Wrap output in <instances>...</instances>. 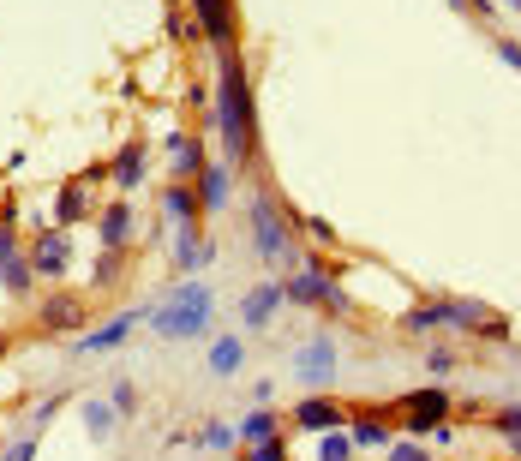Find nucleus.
I'll list each match as a JSON object with an SVG mask.
<instances>
[{
    "label": "nucleus",
    "instance_id": "a878e982",
    "mask_svg": "<svg viewBox=\"0 0 521 461\" xmlns=\"http://www.w3.org/2000/svg\"><path fill=\"white\" fill-rule=\"evenodd\" d=\"M246 461H288V444H282V432L276 438H264V444H252V456Z\"/></svg>",
    "mask_w": 521,
    "mask_h": 461
},
{
    "label": "nucleus",
    "instance_id": "b1692460",
    "mask_svg": "<svg viewBox=\"0 0 521 461\" xmlns=\"http://www.w3.org/2000/svg\"><path fill=\"white\" fill-rule=\"evenodd\" d=\"M318 461H354V438H342V432H324V444H318Z\"/></svg>",
    "mask_w": 521,
    "mask_h": 461
},
{
    "label": "nucleus",
    "instance_id": "9d476101",
    "mask_svg": "<svg viewBox=\"0 0 521 461\" xmlns=\"http://www.w3.org/2000/svg\"><path fill=\"white\" fill-rule=\"evenodd\" d=\"M144 162H150V150H144V138H126V144H120V156L108 162V180H114L120 192H132V186L144 180Z\"/></svg>",
    "mask_w": 521,
    "mask_h": 461
},
{
    "label": "nucleus",
    "instance_id": "412c9836",
    "mask_svg": "<svg viewBox=\"0 0 521 461\" xmlns=\"http://www.w3.org/2000/svg\"><path fill=\"white\" fill-rule=\"evenodd\" d=\"M276 432H282V420H276L270 408H258L252 420H240V432H234V438H240V444L252 450V444H264V438H276Z\"/></svg>",
    "mask_w": 521,
    "mask_h": 461
},
{
    "label": "nucleus",
    "instance_id": "6ab92c4d",
    "mask_svg": "<svg viewBox=\"0 0 521 461\" xmlns=\"http://www.w3.org/2000/svg\"><path fill=\"white\" fill-rule=\"evenodd\" d=\"M330 366H336V348H330V342L300 348V372H306V384H324V378H330Z\"/></svg>",
    "mask_w": 521,
    "mask_h": 461
},
{
    "label": "nucleus",
    "instance_id": "f8f14e48",
    "mask_svg": "<svg viewBox=\"0 0 521 461\" xmlns=\"http://www.w3.org/2000/svg\"><path fill=\"white\" fill-rule=\"evenodd\" d=\"M288 294H282V282H270V288H252L246 294V306H240V318H246V330H258V324H270V312L282 306Z\"/></svg>",
    "mask_w": 521,
    "mask_h": 461
},
{
    "label": "nucleus",
    "instance_id": "7c9ffc66",
    "mask_svg": "<svg viewBox=\"0 0 521 461\" xmlns=\"http://www.w3.org/2000/svg\"><path fill=\"white\" fill-rule=\"evenodd\" d=\"M108 402H114L120 414H132V408H138V396H132V384H114V396H108Z\"/></svg>",
    "mask_w": 521,
    "mask_h": 461
},
{
    "label": "nucleus",
    "instance_id": "39448f33",
    "mask_svg": "<svg viewBox=\"0 0 521 461\" xmlns=\"http://www.w3.org/2000/svg\"><path fill=\"white\" fill-rule=\"evenodd\" d=\"M192 24L216 42V54L222 48H234L240 42V18H234V0H192Z\"/></svg>",
    "mask_w": 521,
    "mask_h": 461
},
{
    "label": "nucleus",
    "instance_id": "5701e85b",
    "mask_svg": "<svg viewBox=\"0 0 521 461\" xmlns=\"http://www.w3.org/2000/svg\"><path fill=\"white\" fill-rule=\"evenodd\" d=\"M84 426H90V438L102 444V438L114 432V402H90V414H84Z\"/></svg>",
    "mask_w": 521,
    "mask_h": 461
},
{
    "label": "nucleus",
    "instance_id": "f704fd0d",
    "mask_svg": "<svg viewBox=\"0 0 521 461\" xmlns=\"http://www.w3.org/2000/svg\"><path fill=\"white\" fill-rule=\"evenodd\" d=\"M504 444H510V450L521 456V432H504Z\"/></svg>",
    "mask_w": 521,
    "mask_h": 461
},
{
    "label": "nucleus",
    "instance_id": "7ed1b4c3",
    "mask_svg": "<svg viewBox=\"0 0 521 461\" xmlns=\"http://www.w3.org/2000/svg\"><path fill=\"white\" fill-rule=\"evenodd\" d=\"M288 228H294V222H288V210H282L270 192H258V198H252V246H258L264 258H282V252L294 246V240H288Z\"/></svg>",
    "mask_w": 521,
    "mask_h": 461
},
{
    "label": "nucleus",
    "instance_id": "bb28decb",
    "mask_svg": "<svg viewBox=\"0 0 521 461\" xmlns=\"http://www.w3.org/2000/svg\"><path fill=\"white\" fill-rule=\"evenodd\" d=\"M474 336H486V342H510V318H486Z\"/></svg>",
    "mask_w": 521,
    "mask_h": 461
},
{
    "label": "nucleus",
    "instance_id": "f3484780",
    "mask_svg": "<svg viewBox=\"0 0 521 461\" xmlns=\"http://www.w3.org/2000/svg\"><path fill=\"white\" fill-rule=\"evenodd\" d=\"M0 288H6L12 300H24V294L36 288V264H30V252H24V258H12V264H0Z\"/></svg>",
    "mask_w": 521,
    "mask_h": 461
},
{
    "label": "nucleus",
    "instance_id": "1a4fd4ad",
    "mask_svg": "<svg viewBox=\"0 0 521 461\" xmlns=\"http://www.w3.org/2000/svg\"><path fill=\"white\" fill-rule=\"evenodd\" d=\"M282 294H288L294 306H324V300L336 294V276H330L324 264H312V270H300V276H288V282H282Z\"/></svg>",
    "mask_w": 521,
    "mask_h": 461
},
{
    "label": "nucleus",
    "instance_id": "4be33fe9",
    "mask_svg": "<svg viewBox=\"0 0 521 461\" xmlns=\"http://www.w3.org/2000/svg\"><path fill=\"white\" fill-rule=\"evenodd\" d=\"M432 324H444V300H432V306H420V312H408V318H402V330H408V336H420V330H432Z\"/></svg>",
    "mask_w": 521,
    "mask_h": 461
},
{
    "label": "nucleus",
    "instance_id": "dca6fc26",
    "mask_svg": "<svg viewBox=\"0 0 521 461\" xmlns=\"http://www.w3.org/2000/svg\"><path fill=\"white\" fill-rule=\"evenodd\" d=\"M96 228H102V246H108V252H120V246L132 240V210H126V204H108Z\"/></svg>",
    "mask_w": 521,
    "mask_h": 461
},
{
    "label": "nucleus",
    "instance_id": "cd10ccee",
    "mask_svg": "<svg viewBox=\"0 0 521 461\" xmlns=\"http://www.w3.org/2000/svg\"><path fill=\"white\" fill-rule=\"evenodd\" d=\"M204 444H210V450H234V444H240V438H234V432H228V426H204Z\"/></svg>",
    "mask_w": 521,
    "mask_h": 461
},
{
    "label": "nucleus",
    "instance_id": "473e14b6",
    "mask_svg": "<svg viewBox=\"0 0 521 461\" xmlns=\"http://www.w3.org/2000/svg\"><path fill=\"white\" fill-rule=\"evenodd\" d=\"M30 456H36V438H24V444H12V450H6V456H0V461H30Z\"/></svg>",
    "mask_w": 521,
    "mask_h": 461
},
{
    "label": "nucleus",
    "instance_id": "72a5a7b5",
    "mask_svg": "<svg viewBox=\"0 0 521 461\" xmlns=\"http://www.w3.org/2000/svg\"><path fill=\"white\" fill-rule=\"evenodd\" d=\"M498 54H504V60L521 72V42H510V36H504V42H498Z\"/></svg>",
    "mask_w": 521,
    "mask_h": 461
},
{
    "label": "nucleus",
    "instance_id": "2f4dec72",
    "mask_svg": "<svg viewBox=\"0 0 521 461\" xmlns=\"http://www.w3.org/2000/svg\"><path fill=\"white\" fill-rule=\"evenodd\" d=\"M450 6H456V12H474V18H492V12H498L492 0H450Z\"/></svg>",
    "mask_w": 521,
    "mask_h": 461
},
{
    "label": "nucleus",
    "instance_id": "6e6552de",
    "mask_svg": "<svg viewBox=\"0 0 521 461\" xmlns=\"http://www.w3.org/2000/svg\"><path fill=\"white\" fill-rule=\"evenodd\" d=\"M30 264H36V276H66V264H72V240H66V228H48V234H36V246H30Z\"/></svg>",
    "mask_w": 521,
    "mask_h": 461
},
{
    "label": "nucleus",
    "instance_id": "c9c22d12",
    "mask_svg": "<svg viewBox=\"0 0 521 461\" xmlns=\"http://www.w3.org/2000/svg\"><path fill=\"white\" fill-rule=\"evenodd\" d=\"M6 348H12V336H0V360H6Z\"/></svg>",
    "mask_w": 521,
    "mask_h": 461
},
{
    "label": "nucleus",
    "instance_id": "a211bd4d",
    "mask_svg": "<svg viewBox=\"0 0 521 461\" xmlns=\"http://www.w3.org/2000/svg\"><path fill=\"white\" fill-rule=\"evenodd\" d=\"M138 324V312H126V318H114V324H102L96 336H84L78 342V354H102V348H114V342H126V330Z\"/></svg>",
    "mask_w": 521,
    "mask_h": 461
},
{
    "label": "nucleus",
    "instance_id": "4c0bfd02",
    "mask_svg": "<svg viewBox=\"0 0 521 461\" xmlns=\"http://www.w3.org/2000/svg\"><path fill=\"white\" fill-rule=\"evenodd\" d=\"M516 6H521V0H516Z\"/></svg>",
    "mask_w": 521,
    "mask_h": 461
},
{
    "label": "nucleus",
    "instance_id": "0eeeda50",
    "mask_svg": "<svg viewBox=\"0 0 521 461\" xmlns=\"http://www.w3.org/2000/svg\"><path fill=\"white\" fill-rule=\"evenodd\" d=\"M36 324H42V336H66V330L84 324V300H78V294H48V300L36 306Z\"/></svg>",
    "mask_w": 521,
    "mask_h": 461
},
{
    "label": "nucleus",
    "instance_id": "c756f323",
    "mask_svg": "<svg viewBox=\"0 0 521 461\" xmlns=\"http://www.w3.org/2000/svg\"><path fill=\"white\" fill-rule=\"evenodd\" d=\"M492 426H498V432H521V408H498Z\"/></svg>",
    "mask_w": 521,
    "mask_h": 461
},
{
    "label": "nucleus",
    "instance_id": "393cba45",
    "mask_svg": "<svg viewBox=\"0 0 521 461\" xmlns=\"http://www.w3.org/2000/svg\"><path fill=\"white\" fill-rule=\"evenodd\" d=\"M210 366H216V372H234V366H240V342H216V348H210Z\"/></svg>",
    "mask_w": 521,
    "mask_h": 461
},
{
    "label": "nucleus",
    "instance_id": "ddd939ff",
    "mask_svg": "<svg viewBox=\"0 0 521 461\" xmlns=\"http://www.w3.org/2000/svg\"><path fill=\"white\" fill-rule=\"evenodd\" d=\"M348 438H354L360 450L390 444V414H348Z\"/></svg>",
    "mask_w": 521,
    "mask_h": 461
},
{
    "label": "nucleus",
    "instance_id": "9b49d317",
    "mask_svg": "<svg viewBox=\"0 0 521 461\" xmlns=\"http://www.w3.org/2000/svg\"><path fill=\"white\" fill-rule=\"evenodd\" d=\"M168 156H174V174L180 180H198L204 174V138H192V132H168Z\"/></svg>",
    "mask_w": 521,
    "mask_h": 461
},
{
    "label": "nucleus",
    "instance_id": "c85d7f7f",
    "mask_svg": "<svg viewBox=\"0 0 521 461\" xmlns=\"http://www.w3.org/2000/svg\"><path fill=\"white\" fill-rule=\"evenodd\" d=\"M384 461H432V456H426L420 444H390V456H384Z\"/></svg>",
    "mask_w": 521,
    "mask_h": 461
},
{
    "label": "nucleus",
    "instance_id": "423d86ee",
    "mask_svg": "<svg viewBox=\"0 0 521 461\" xmlns=\"http://www.w3.org/2000/svg\"><path fill=\"white\" fill-rule=\"evenodd\" d=\"M294 426H300L306 438H324V432L348 426V408H342V402H330V396H306V402L294 408Z\"/></svg>",
    "mask_w": 521,
    "mask_h": 461
},
{
    "label": "nucleus",
    "instance_id": "f257e3e1",
    "mask_svg": "<svg viewBox=\"0 0 521 461\" xmlns=\"http://www.w3.org/2000/svg\"><path fill=\"white\" fill-rule=\"evenodd\" d=\"M216 138L228 150V162H252V138H258V102H252V78L240 66V48L216 54Z\"/></svg>",
    "mask_w": 521,
    "mask_h": 461
},
{
    "label": "nucleus",
    "instance_id": "f03ea898",
    "mask_svg": "<svg viewBox=\"0 0 521 461\" xmlns=\"http://www.w3.org/2000/svg\"><path fill=\"white\" fill-rule=\"evenodd\" d=\"M210 306H216V300H210L204 282H180V288L168 294V306L156 312V330H162V336H180V342H186V336H204V330H210Z\"/></svg>",
    "mask_w": 521,
    "mask_h": 461
},
{
    "label": "nucleus",
    "instance_id": "4468645a",
    "mask_svg": "<svg viewBox=\"0 0 521 461\" xmlns=\"http://www.w3.org/2000/svg\"><path fill=\"white\" fill-rule=\"evenodd\" d=\"M162 216H174V222L186 228V222H198V216H204V204H198V192H186V186L174 180V186H162Z\"/></svg>",
    "mask_w": 521,
    "mask_h": 461
},
{
    "label": "nucleus",
    "instance_id": "2eb2a0df",
    "mask_svg": "<svg viewBox=\"0 0 521 461\" xmlns=\"http://www.w3.org/2000/svg\"><path fill=\"white\" fill-rule=\"evenodd\" d=\"M228 186H234L228 168L204 162V174H198V204H204V210H222V204H228Z\"/></svg>",
    "mask_w": 521,
    "mask_h": 461
},
{
    "label": "nucleus",
    "instance_id": "aec40b11",
    "mask_svg": "<svg viewBox=\"0 0 521 461\" xmlns=\"http://www.w3.org/2000/svg\"><path fill=\"white\" fill-rule=\"evenodd\" d=\"M84 210H90V198H84V180H72V186H66L60 198H54V228H66V222H78Z\"/></svg>",
    "mask_w": 521,
    "mask_h": 461
},
{
    "label": "nucleus",
    "instance_id": "e433bc0d",
    "mask_svg": "<svg viewBox=\"0 0 521 461\" xmlns=\"http://www.w3.org/2000/svg\"><path fill=\"white\" fill-rule=\"evenodd\" d=\"M162 6H174V0H162Z\"/></svg>",
    "mask_w": 521,
    "mask_h": 461
},
{
    "label": "nucleus",
    "instance_id": "20e7f679",
    "mask_svg": "<svg viewBox=\"0 0 521 461\" xmlns=\"http://www.w3.org/2000/svg\"><path fill=\"white\" fill-rule=\"evenodd\" d=\"M450 390H408L402 396V408H396V420L408 426V432H432V426H444L450 420Z\"/></svg>",
    "mask_w": 521,
    "mask_h": 461
}]
</instances>
